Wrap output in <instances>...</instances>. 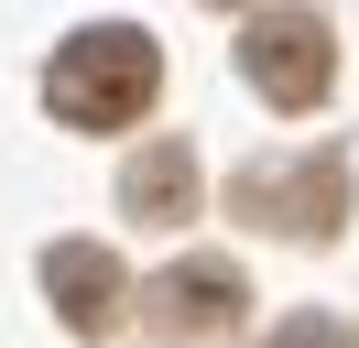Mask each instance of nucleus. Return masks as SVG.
I'll return each mask as SVG.
<instances>
[{"label": "nucleus", "mask_w": 359, "mask_h": 348, "mask_svg": "<svg viewBox=\"0 0 359 348\" xmlns=\"http://www.w3.org/2000/svg\"><path fill=\"white\" fill-rule=\"evenodd\" d=\"M153 87H163V44L142 33V22H88V33H66L55 65H44V109L66 130H131L142 109H153Z\"/></svg>", "instance_id": "f257e3e1"}, {"label": "nucleus", "mask_w": 359, "mask_h": 348, "mask_svg": "<svg viewBox=\"0 0 359 348\" xmlns=\"http://www.w3.org/2000/svg\"><path fill=\"white\" fill-rule=\"evenodd\" d=\"M240 65H250V87L272 109H316L337 87V33L316 11H250L240 22Z\"/></svg>", "instance_id": "f03ea898"}, {"label": "nucleus", "mask_w": 359, "mask_h": 348, "mask_svg": "<svg viewBox=\"0 0 359 348\" xmlns=\"http://www.w3.org/2000/svg\"><path fill=\"white\" fill-rule=\"evenodd\" d=\"M240 218L250 229H283V239H337V218H348V163H337V152L250 163L240 174Z\"/></svg>", "instance_id": "7ed1b4c3"}, {"label": "nucleus", "mask_w": 359, "mask_h": 348, "mask_svg": "<svg viewBox=\"0 0 359 348\" xmlns=\"http://www.w3.org/2000/svg\"><path fill=\"white\" fill-rule=\"evenodd\" d=\"M44 294H55V316H66L76 337H109V326L131 316V272H120L98 239H55L44 250Z\"/></svg>", "instance_id": "20e7f679"}, {"label": "nucleus", "mask_w": 359, "mask_h": 348, "mask_svg": "<svg viewBox=\"0 0 359 348\" xmlns=\"http://www.w3.org/2000/svg\"><path fill=\"white\" fill-rule=\"evenodd\" d=\"M240 304H250V294H240V261H175V272L142 294V316H153L163 337H218Z\"/></svg>", "instance_id": "39448f33"}, {"label": "nucleus", "mask_w": 359, "mask_h": 348, "mask_svg": "<svg viewBox=\"0 0 359 348\" xmlns=\"http://www.w3.org/2000/svg\"><path fill=\"white\" fill-rule=\"evenodd\" d=\"M120 218H142V229H185V218H196V152H185V142H142L131 174H120Z\"/></svg>", "instance_id": "423d86ee"}, {"label": "nucleus", "mask_w": 359, "mask_h": 348, "mask_svg": "<svg viewBox=\"0 0 359 348\" xmlns=\"http://www.w3.org/2000/svg\"><path fill=\"white\" fill-rule=\"evenodd\" d=\"M262 348H359V326H348V316H283Z\"/></svg>", "instance_id": "0eeeda50"}]
</instances>
